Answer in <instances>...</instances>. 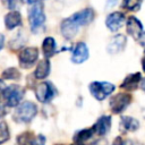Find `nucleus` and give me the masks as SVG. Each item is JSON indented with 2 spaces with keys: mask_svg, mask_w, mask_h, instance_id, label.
Instances as JSON below:
<instances>
[{
  "mask_svg": "<svg viewBox=\"0 0 145 145\" xmlns=\"http://www.w3.org/2000/svg\"><path fill=\"white\" fill-rule=\"evenodd\" d=\"M94 16L95 14L92 8H85L78 12H75L70 17L63 19L60 26L62 35L68 40L72 39L77 34L79 27L88 25L94 19Z\"/></svg>",
  "mask_w": 145,
  "mask_h": 145,
  "instance_id": "f257e3e1",
  "label": "nucleus"
},
{
  "mask_svg": "<svg viewBox=\"0 0 145 145\" xmlns=\"http://www.w3.org/2000/svg\"><path fill=\"white\" fill-rule=\"evenodd\" d=\"M28 22L33 33H40L44 28L45 14L42 3L36 2L28 9Z\"/></svg>",
  "mask_w": 145,
  "mask_h": 145,
  "instance_id": "f03ea898",
  "label": "nucleus"
},
{
  "mask_svg": "<svg viewBox=\"0 0 145 145\" xmlns=\"http://www.w3.org/2000/svg\"><path fill=\"white\" fill-rule=\"evenodd\" d=\"M37 113V106L31 102V101H26L20 103L14 114V119L17 122H22V123H28L33 120V118L36 116Z\"/></svg>",
  "mask_w": 145,
  "mask_h": 145,
  "instance_id": "7ed1b4c3",
  "label": "nucleus"
},
{
  "mask_svg": "<svg viewBox=\"0 0 145 145\" xmlns=\"http://www.w3.org/2000/svg\"><path fill=\"white\" fill-rule=\"evenodd\" d=\"M24 96V88L19 85H10L7 86L2 93V97L5 100L6 105L8 106H18Z\"/></svg>",
  "mask_w": 145,
  "mask_h": 145,
  "instance_id": "20e7f679",
  "label": "nucleus"
},
{
  "mask_svg": "<svg viewBox=\"0 0 145 145\" xmlns=\"http://www.w3.org/2000/svg\"><path fill=\"white\" fill-rule=\"evenodd\" d=\"M88 89L93 97L99 101H103L116 89V86L108 82H93L89 84Z\"/></svg>",
  "mask_w": 145,
  "mask_h": 145,
  "instance_id": "39448f33",
  "label": "nucleus"
},
{
  "mask_svg": "<svg viewBox=\"0 0 145 145\" xmlns=\"http://www.w3.org/2000/svg\"><path fill=\"white\" fill-rule=\"evenodd\" d=\"M131 102V95L128 93H118L110 99V110L113 113H121Z\"/></svg>",
  "mask_w": 145,
  "mask_h": 145,
  "instance_id": "423d86ee",
  "label": "nucleus"
},
{
  "mask_svg": "<svg viewBox=\"0 0 145 145\" xmlns=\"http://www.w3.org/2000/svg\"><path fill=\"white\" fill-rule=\"evenodd\" d=\"M54 94H56V88L50 82H43L39 84L35 88V96L42 103H46L51 101Z\"/></svg>",
  "mask_w": 145,
  "mask_h": 145,
  "instance_id": "0eeeda50",
  "label": "nucleus"
},
{
  "mask_svg": "<svg viewBox=\"0 0 145 145\" xmlns=\"http://www.w3.org/2000/svg\"><path fill=\"white\" fill-rule=\"evenodd\" d=\"M37 57H39V50L36 48H32V46L31 48H25L18 54L19 65L23 68L27 69L36 62Z\"/></svg>",
  "mask_w": 145,
  "mask_h": 145,
  "instance_id": "6e6552de",
  "label": "nucleus"
},
{
  "mask_svg": "<svg viewBox=\"0 0 145 145\" xmlns=\"http://www.w3.org/2000/svg\"><path fill=\"white\" fill-rule=\"evenodd\" d=\"M125 20H126V16L122 12L114 11V12H111L108 15V17L105 19V25L111 32H117L118 29L121 28Z\"/></svg>",
  "mask_w": 145,
  "mask_h": 145,
  "instance_id": "1a4fd4ad",
  "label": "nucleus"
},
{
  "mask_svg": "<svg viewBox=\"0 0 145 145\" xmlns=\"http://www.w3.org/2000/svg\"><path fill=\"white\" fill-rule=\"evenodd\" d=\"M88 48L84 42H79L75 45L72 50V56H71V61L75 63H82L88 59Z\"/></svg>",
  "mask_w": 145,
  "mask_h": 145,
  "instance_id": "9d476101",
  "label": "nucleus"
},
{
  "mask_svg": "<svg viewBox=\"0 0 145 145\" xmlns=\"http://www.w3.org/2000/svg\"><path fill=\"white\" fill-rule=\"evenodd\" d=\"M126 28H127V33L134 37L135 40H138L139 36L143 33V25L142 23L134 16L128 17L127 23H126Z\"/></svg>",
  "mask_w": 145,
  "mask_h": 145,
  "instance_id": "9b49d317",
  "label": "nucleus"
},
{
  "mask_svg": "<svg viewBox=\"0 0 145 145\" xmlns=\"http://www.w3.org/2000/svg\"><path fill=\"white\" fill-rule=\"evenodd\" d=\"M92 128H93L94 133L99 136L106 135L111 128V117L110 116H101Z\"/></svg>",
  "mask_w": 145,
  "mask_h": 145,
  "instance_id": "f8f14e48",
  "label": "nucleus"
},
{
  "mask_svg": "<svg viewBox=\"0 0 145 145\" xmlns=\"http://www.w3.org/2000/svg\"><path fill=\"white\" fill-rule=\"evenodd\" d=\"M126 36L122 35V34H118L116 36H113L110 41V43L108 44V52L111 53V54H116L118 52H121L125 46H126Z\"/></svg>",
  "mask_w": 145,
  "mask_h": 145,
  "instance_id": "ddd939ff",
  "label": "nucleus"
},
{
  "mask_svg": "<svg viewBox=\"0 0 145 145\" xmlns=\"http://www.w3.org/2000/svg\"><path fill=\"white\" fill-rule=\"evenodd\" d=\"M142 80V75L140 72H135V74H131V75H128L123 82L121 83L120 87L126 89V91H134L137 88L138 84L140 83Z\"/></svg>",
  "mask_w": 145,
  "mask_h": 145,
  "instance_id": "4468645a",
  "label": "nucleus"
},
{
  "mask_svg": "<svg viewBox=\"0 0 145 145\" xmlns=\"http://www.w3.org/2000/svg\"><path fill=\"white\" fill-rule=\"evenodd\" d=\"M139 127V122L137 119L129 117V116H123L121 117L120 120V130L122 133H129V131H136Z\"/></svg>",
  "mask_w": 145,
  "mask_h": 145,
  "instance_id": "2eb2a0df",
  "label": "nucleus"
},
{
  "mask_svg": "<svg viewBox=\"0 0 145 145\" xmlns=\"http://www.w3.org/2000/svg\"><path fill=\"white\" fill-rule=\"evenodd\" d=\"M5 25L7 29H14L22 25V16L18 11L14 10L6 15L5 17Z\"/></svg>",
  "mask_w": 145,
  "mask_h": 145,
  "instance_id": "dca6fc26",
  "label": "nucleus"
},
{
  "mask_svg": "<svg viewBox=\"0 0 145 145\" xmlns=\"http://www.w3.org/2000/svg\"><path fill=\"white\" fill-rule=\"evenodd\" d=\"M50 74V61L49 59H42L35 69L34 76L36 79H44Z\"/></svg>",
  "mask_w": 145,
  "mask_h": 145,
  "instance_id": "f3484780",
  "label": "nucleus"
},
{
  "mask_svg": "<svg viewBox=\"0 0 145 145\" xmlns=\"http://www.w3.org/2000/svg\"><path fill=\"white\" fill-rule=\"evenodd\" d=\"M94 134L93 128H87V129H83V130H78L75 135H74V142L75 144L78 145H84Z\"/></svg>",
  "mask_w": 145,
  "mask_h": 145,
  "instance_id": "a211bd4d",
  "label": "nucleus"
},
{
  "mask_svg": "<svg viewBox=\"0 0 145 145\" xmlns=\"http://www.w3.org/2000/svg\"><path fill=\"white\" fill-rule=\"evenodd\" d=\"M42 50H43V54L45 57V59L52 57L56 53V42L53 37H45L43 43H42Z\"/></svg>",
  "mask_w": 145,
  "mask_h": 145,
  "instance_id": "6ab92c4d",
  "label": "nucleus"
},
{
  "mask_svg": "<svg viewBox=\"0 0 145 145\" xmlns=\"http://www.w3.org/2000/svg\"><path fill=\"white\" fill-rule=\"evenodd\" d=\"M34 140H35V137L33 133L25 131L17 136L16 145H34Z\"/></svg>",
  "mask_w": 145,
  "mask_h": 145,
  "instance_id": "aec40b11",
  "label": "nucleus"
},
{
  "mask_svg": "<svg viewBox=\"0 0 145 145\" xmlns=\"http://www.w3.org/2000/svg\"><path fill=\"white\" fill-rule=\"evenodd\" d=\"M2 78L3 79H19L20 78V72L17 68H14V67H10V68H7L3 72H2Z\"/></svg>",
  "mask_w": 145,
  "mask_h": 145,
  "instance_id": "412c9836",
  "label": "nucleus"
},
{
  "mask_svg": "<svg viewBox=\"0 0 145 145\" xmlns=\"http://www.w3.org/2000/svg\"><path fill=\"white\" fill-rule=\"evenodd\" d=\"M10 137V133H9V128H8V125L2 121L0 122V145L6 143Z\"/></svg>",
  "mask_w": 145,
  "mask_h": 145,
  "instance_id": "4be33fe9",
  "label": "nucleus"
},
{
  "mask_svg": "<svg viewBox=\"0 0 145 145\" xmlns=\"http://www.w3.org/2000/svg\"><path fill=\"white\" fill-rule=\"evenodd\" d=\"M142 1L143 0H123L122 7L126 8L127 10H135L139 8Z\"/></svg>",
  "mask_w": 145,
  "mask_h": 145,
  "instance_id": "5701e85b",
  "label": "nucleus"
},
{
  "mask_svg": "<svg viewBox=\"0 0 145 145\" xmlns=\"http://www.w3.org/2000/svg\"><path fill=\"white\" fill-rule=\"evenodd\" d=\"M34 145H45V137L43 135H37L35 137Z\"/></svg>",
  "mask_w": 145,
  "mask_h": 145,
  "instance_id": "b1692460",
  "label": "nucleus"
},
{
  "mask_svg": "<svg viewBox=\"0 0 145 145\" xmlns=\"http://www.w3.org/2000/svg\"><path fill=\"white\" fill-rule=\"evenodd\" d=\"M6 2H7L8 8H10V9H14L17 6V0H6Z\"/></svg>",
  "mask_w": 145,
  "mask_h": 145,
  "instance_id": "393cba45",
  "label": "nucleus"
},
{
  "mask_svg": "<svg viewBox=\"0 0 145 145\" xmlns=\"http://www.w3.org/2000/svg\"><path fill=\"white\" fill-rule=\"evenodd\" d=\"M138 41H139V44L145 49V32H143V33H142V35L139 36Z\"/></svg>",
  "mask_w": 145,
  "mask_h": 145,
  "instance_id": "a878e982",
  "label": "nucleus"
},
{
  "mask_svg": "<svg viewBox=\"0 0 145 145\" xmlns=\"http://www.w3.org/2000/svg\"><path fill=\"white\" fill-rule=\"evenodd\" d=\"M122 145H142L140 143H138V142H135V140H123L122 142Z\"/></svg>",
  "mask_w": 145,
  "mask_h": 145,
  "instance_id": "bb28decb",
  "label": "nucleus"
},
{
  "mask_svg": "<svg viewBox=\"0 0 145 145\" xmlns=\"http://www.w3.org/2000/svg\"><path fill=\"white\" fill-rule=\"evenodd\" d=\"M6 112H7L6 106H5L2 103H0V119H1L3 116H6Z\"/></svg>",
  "mask_w": 145,
  "mask_h": 145,
  "instance_id": "cd10ccee",
  "label": "nucleus"
},
{
  "mask_svg": "<svg viewBox=\"0 0 145 145\" xmlns=\"http://www.w3.org/2000/svg\"><path fill=\"white\" fill-rule=\"evenodd\" d=\"M117 2H118V0H106V8H110V7L116 6Z\"/></svg>",
  "mask_w": 145,
  "mask_h": 145,
  "instance_id": "c85d7f7f",
  "label": "nucleus"
},
{
  "mask_svg": "<svg viewBox=\"0 0 145 145\" xmlns=\"http://www.w3.org/2000/svg\"><path fill=\"white\" fill-rule=\"evenodd\" d=\"M6 87H7V86H6L5 82H3L2 79H0V95H2V93H3V91H5Z\"/></svg>",
  "mask_w": 145,
  "mask_h": 145,
  "instance_id": "c756f323",
  "label": "nucleus"
},
{
  "mask_svg": "<svg viewBox=\"0 0 145 145\" xmlns=\"http://www.w3.org/2000/svg\"><path fill=\"white\" fill-rule=\"evenodd\" d=\"M3 44H5V36L0 33V50L3 48Z\"/></svg>",
  "mask_w": 145,
  "mask_h": 145,
  "instance_id": "7c9ffc66",
  "label": "nucleus"
},
{
  "mask_svg": "<svg viewBox=\"0 0 145 145\" xmlns=\"http://www.w3.org/2000/svg\"><path fill=\"white\" fill-rule=\"evenodd\" d=\"M23 2H25V3H28V5H34V3H36V2H39V0H23Z\"/></svg>",
  "mask_w": 145,
  "mask_h": 145,
  "instance_id": "2f4dec72",
  "label": "nucleus"
},
{
  "mask_svg": "<svg viewBox=\"0 0 145 145\" xmlns=\"http://www.w3.org/2000/svg\"><path fill=\"white\" fill-rule=\"evenodd\" d=\"M140 87L145 92V78H142V80H140Z\"/></svg>",
  "mask_w": 145,
  "mask_h": 145,
  "instance_id": "473e14b6",
  "label": "nucleus"
},
{
  "mask_svg": "<svg viewBox=\"0 0 145 145\" xmlns=\"http://www.w3.org/2000/svg\"><path fill=\"white\" fill-rule=\"evenodd\" d=\"M92 145H106V143H105V142H100V140H97V142L93 143Z\"/></svg>",
  "mask_w": 145,
  "mask_h": 145,
  "instance_id": "72a5a7b5",
  "label": "nucleus"
},
{
  "mask_svg": "<svg viewBox=\"0 0 145 145\" xmlns=\"http://www.w3.org/2000/svg\"><path fill=\"white\" fill-rule=\"evenodd\" d=\"M142 66H143V70L145 71V57H144L143 60H142Z\"/></svg>",
  "mask_w": 145,
  "mask_h": 145,
  "instance_id": "f704fd0d",
  "label": "nucleus"
},
{
  "mask_svg": "<svg viewBox=\"0 0 145 145\" xmlns=\"http://www.w3.org/2000/svg\"><path fill=\"white\" fill-rule=\"evenodd\" d=\"M72 145H78V144H75V143H74V144H72Z\"/></svg>",
  "mask_w": 145,
  "mask_h": 145,
  "instance_id": "c9c22d12",
  "label": "nucleus"
},
{
  "mask_svg": "<svg viewBox=\"0 0 145 145\" xmlns=\"http://www.w3.org/2000/svg\"><path fill=\"white\" fill-rule=\"evenodd\" d=\"M57 145H63V144H57Z\"/></svg>",
  "mask_w": 145,
  "mask_h": 145,
  "instance_id": "e433bc0d",
  "label": "nucleus"
}]
</instances>
